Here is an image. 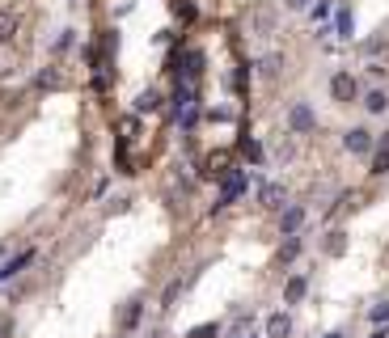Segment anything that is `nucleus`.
I'll use <instances>...</instances> for the list:
<instances>
[{
  "instance_id": "1",
  "label": "nucleus",
  "mask_w": 389,
  "mask_h": 338,
  "mask_svg": "<svg viewBox=\"0 0 389 338\" xmlns=\"http://www.w3.org/2000/svg\"><path fill=\"white\" fill-rule=\"evenodd\" d=\"M241 191H246V169H237V165H233V174L225 178V191H220L216 212H220V207H229V203H237V199H241Z\"/></svg>"
},
{
  "instance_id": "2",
  "label": "nucleus",
  "mask_w": 389,
  "mask_h": 338,
  "mask_svg": "<svg viewBox=\"0 0 389 338\" xmlns=\"http://www.w3.org/2000/svg\"><path fill=\"white\" fill-rule=\"evenodd\" d=\"M305 216H309V212H305V203H288V207H284V216H280V233H284V237H297V233L305 229Z\"/></svg>"
},
{
  "instance_id": "3",
  "label": "nucleus",
  "mask_w": 389,
  "mask_h": 338,
  "mask_svg": "<svg viewBox=\"0 0 389 338\" xmlns=\"http://www.w3.org/2000/svg\"><path fill=\"white\" fill-rule=\"evenodd\" d=\"M330 93H335L339 102H356V97H360V85H356L352 72H335V76H330Z\"/></svg>"
},
{
  "instance_id": "4",
  "label": "nucleus",
  "mask_w": 389,
  "mask_h": 338,
  "mask_svg": "<svg viewBox=\"0 0 389 338\" xmlns=\"http://www.w3.org/2000/svg\"><path fill=\"white\" fill-rule=\"evenodd\" d=\"M313 123H318V119H313V106H309V102H297V106L288 110V127H292V131L305 135V131H313Z\"/></svg>"
},
{
  "instance_id": "5",
  "label": "nucleus",
  "mask_w": 389,
  "mask_h": 338,
  "mask_svg": "<svg viewBox=\"0 0 389 338\" xmlns=\"http://www.w3.org/2000/svg\"><path fill=\"white\" fill-rule=\"evenodd\" d=\"M343 144H347V152H356V157H369L377 140H373V131H369V127H352Z\"/></svg>"
},
{
  "instance_id": "6",
  "label": "nucleus",
  "mask_w": 389,
  "mask_h": 338,
  "mask_svg": "<svg viewBox=\"0 0 389 338\" xmlns=\"http://www.w3.org/2000/svg\"><path fill=\"white\" fill-rule=\"evenodd\" d=\"M30 262H34V250H17L13 258H4V262H0V284H8L13 275H21Z\"/></svg>"
},
{
  "instance_id": "7",
  "label": "nucleus",
  "mask_w": 389,
  "mask_h": 338,
  "mask_svg": "<svg viewBox=\"0 0 389 338\" xmlns=\"http://www.w3.org/2000/svg\"><path fill=\"white\" fill-rule=\"evenodd\" d=\"M335 38H339V42H352V38H356V17H352L347 4L335 8Z\"/></svg>"
},
{
  "instance_id": "8",
  "label": "nucleus",
  "mask_w": 389,
  "mask_h": 338,
  "mask_svg": "<svg viewBox=\"0 0 389 338\" xmlns=\"http://www.w3.org/2000/svg\"><path fill=\"white\" fill-rule=\"evenodd\" d=\"M305 292H309V275H292L288 279V288H284V305L292 309V305H301L305 301Z\"/></svg>"
},
{
  "instance_id": "9",
  "label": "nucleus",
  "mask_w": 389,
  "mask_h": 338,
  "mask_svg": "<svg viewBox=\"0 0 389 338\" xmlns=\"http://www.w3.org/2000/svg\"><path fill=\"white\" fill-rule=\"evenodd\" d=\"M360 106H364L369 114H385V110H389V93H385V89H369V93L360 97Z\"/></svg>"
},
{
  "instance_id": "10",
  "label": "nucleus",
  "mask_w": 389,
  "mask_h": 338,
  "mask_svg": "<svg viewBox=\"0 0 389 338\" xmlns=\"http://www.w3.org/2000/svg\"><path fill=\"white\" fill-rule=\"evenodd\" d=\"M178 64H182V68H178V72H182V80H195V76L203 72V55H199V51H186V55H178Z\"/></svg>"
},
{
  "instance_id": "11",
  "label": "nucleus",
  "mask_w": 389,
  "mask_h": 338,
  "mask_svg": "<svg viewBox=\"0 0 389 338\" xmlns=\"http://www.w3.org/2000/svg\"><path fill=\"white\" fill-rule=\"evenodd\" d=\"M292 334V318L288 313H271L267 318V338H288Z\"/></svg>"
},
{
  "instance_id": "12",
  "label": "nucleus",
  "mask_w": 389,
  "mask_h": 338,
  "mask_svg": "<svg viewBox=\"0 0 389 338\" xmlns=\"http://www.w3.org/2000/svg\"><path fill=\"white\" fill-rule=\"evenodd\" d=\"M140 318H144V309H140V301H131V305L119 313V326H123V330H131V326H140Z\"/></svg>"
},
{
  "instance_id": "13",
  "label": "nucleus",
  "mask_w": 389,
  "mask_h": 338,
  "mask_svg": "<svg viewBox=\"0 0 389 338\" xmlns=\"http://www.w3.org/2000/svg\"><path fill=\"white\" fill-rule=\"evenodd\" d=\"M373 174L377 178L389 174V131H385V140H381V148H377V157H373Z\"/></svg>"
},
{
  "instance_id": "14",
  "label": "nucleus",
  "mask_w": 389,
  "mask_h": 338,
  "mask_svg": "<svg viewBox=\"0 0 389 338\" xmlns=\"http://www.w3.org/2000/svg\"><path fill=\"white\" fill-rule=\"evenodd\" d=\"M34 85H38V89H59V85H64V76H59V68H42Z\"/></svg>"
},
{
  "instance_id": "15",
  "label": "nucleus",
  "mask_w": 389,
  "mask_h": 338,
  "mask_svg": "<svg viewBox=\"0 0 389 338\" xmlns=\"http://www.w3.org/2000/svg\"><path fill=\"white\" fill-rule=\"evenodd\" d=\"M258 199H263V203H271V207H280V199H284V186H275V182H263V186H258Z\"/></svg>"
},
{
  "instance_id": "16",
  "label": "nucleus",
  "mask_w": 389,
  "mask_h": 338,
  "mask_svg": "<svg viewBox=\"0 0 389 338\" xmlns=\"http://www.w3.org/2000/svg\"><path fill=\"white\" fill-rule=\"evenodd\" d=\"M72 47H76V30H64V34L51 42V51H55V55H68Z\"/></svg>"
},
{
  "instance_id": "17",
  "label": "nucleus",
  "mask_w": 389,
  "mask_h": 338,
  "mask_svg": "<svg viewBox=\"0 0 389 338\" xmlns=\"http://www.w3.org/2000/svg\"><path fill=\"white\" fill-rule=\"evenodd\" d=\"M280 64H284V59H280V55H275V51H271V55H263V59H258V72H263V76H271V80H275V76H280Z\"/></svg>"
},
{
  "instance_id": "18",
  "label": "nucleus",
  "mask_w": 389,
  "mask_h": 338,
  "mask_svg": "<svg viewBox=\"0 0 389 338\" xmlns=\"http://www.w3.org/2000/svg\"><path fill=\"white\" fill-rule=\"evenodd\" d=\"M369 322H373V326H389V296H385V301H377V305L369 309Z\"/></svg>"
},
{
  "instance_id": "19",
  "label": "nucleus",
  "mask_w": 389,
  "mask_h": 338,
  "mask_svg": "<svg viewBox=\"0 0 389 338\" xmlns=\"http://www.w3.org/2000/svg\"><path fill=\"white\" fill-rule=\"evenodd\" d=\"M13 30H17V17H13L8 8H0V42H8V38H13Z\"/></svg>"
},
{
  "instance_id": "20",
  "label": "nucleus",
  "mask_w": 389,
  "mask_h": 338,
  "mask_svg": "<svg viewBox=\"0 0 389 338\" xmlns=\"http://www.w3.org/2000/svg\"><path fill=\"white\" fill-rule=\"evenodd\" d=\"M157 106H161V97H157V93H140V97H136V110H140V114H152Z\"/></svg>"
},
{
  "instance_id": "21",
  "label": "nucleus",
  "mask_w": 389,
  "mask_h": 338,
  "mask_svg": "<svg viewBox=\"0 0 389 338\" xmlns=\"http://www.w3.org/2000/svg\"><path fill=\"white\" fill-rule=\"evenodd\" d=\"M297 254H301V237H288V241L280 246V262H292Z\"/></svg>"
},
{
  "instance_id": "22",
  "label": "nucleus",
  "mask_w": 389,
  "mask_h": 338,
  "mask_svg": "<svg viewBox=\"0 0 389 338\" xmlns=\"http://www.w3.org/2000/svg\"><path fill=\"white\" fill-rule=\"evenodd\" d=\"M347 250V241H343V233H335L330 241H326V254H343Z\"/></svg>"
},
{
  "instance_id": "23",
  "label": "nucleus",
  "mask_w": 389,
  "mask_h": 338,
  "mask_svg": "<svg viewBox=\"0 0 389 338\" xmlns=\"http://www.w3.org/2000/svg\"><path fill=\"white\" fill-rule=\"evenodd\" d=\"M241 152H246V157H250V161H263V148H258V144H254V140H246V144H241Z\"/></svg>"
},
{
  "instance_id": "24",
  "label": "nucleus",
  "mask_w": 389,
  "mask_h": 338,
  "mask_svg": "<svg viewBox=\"0 0 389 338\" xmlns=\"http://www.w3.org/2000/svg\"><path fill=\"white\" fill-rule=\"evenodd\" d=\"M330 17V0H322V4H313V21H326Z\"/></svg>"
},
{
  "instance_id": "25",
  "label": "nucleus",
  "mask_w": 389,
  "mask_h": 338,
  "mask_svg": "<svg viewBox=\"0 0 389 338\" xmlns=\"http://www.w3.org/2000/svg\"><path fill=\"white\" fill-rule=\"evenodd\" d=\"M216 330H220V326H195L191 338H216Z\"/></svg>"
},
{
  "instance_id": "26",
  "label": "nucleus",
  "mask_w": 389,
  "mask_h": 338,
  "mask_svg": "<svg viewBox=\"0 0 389 338\" xmlns=\"http://www.w3.org/2000/svg\"><path fill=\"white\" fill-rule=\"evenodd\" d=\"M284 4H288V8H305L309 0H284Z\"/></svg>"
},
{
  "instance_id": "27",
  "label": "nucleus",
  "mask_w": 389,
  "mask_h": 338,
  "mask_svg": "<svg viewBox=\"0 0 389 338\" xmlns=\"http://www.w3.org/2000/svg\"><path fill=\"white\" fill-rule=\"evenodd\" d=\"M373 338H389V326H377V330H373Z\"/></svg>"
},
{
  "instance_id": "28",
  "label": "nucleus",
  "mask_w": 389,
  "mask_h": 338,
  "mask_svg": "<svg viewBox=\"0 0 389 338\" xmlns=\"http://www.w3.org/2000/svg\"><path fill=\"white\" fill-rule=\"evenodd\" d=\"M322 338H343V330H330V334H322Z\"/></svg>"
},
{
  "instance_id": "29",
  "label": "nucleus",
  "mask_w": 389,
  "mask_h": 338,
  "mask_svg": "<svg viewBox=\"0 0 389 338\" xmlns=\"http://www.w3.org/2000/svg\"><path fill=\"white\" fill-rule=\"evenodd\" d=\"M246 338H254V334H246Z\"/></svg>"
}]
</instances>
